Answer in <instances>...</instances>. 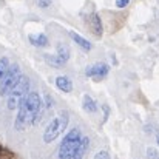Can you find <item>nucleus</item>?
I'll return each instance as SVG.
<instances>
[{
  "instance_id": "nucleus-1",
  "label": "nucleus",
  "mask_w": 159,
  "mask_h": 159,
  "mask_svg": "<svg viewBox=\"0 0 159 159\" xmlns=\"http://www.w3.org/2000/svg\"><path fill=\"white\" fill-rule=\"evenodd\" d=\"M42 108H43V105H42V98L39 96V93L30 91L22 99V102L19 104L17 117H16V122H14L16 130L22 131L28 125L36 124L40 119V116H42Z\"/></svg>"
},
{
  "instance_id": "nucleus-2",
  "label": "nucleus",
  "mask_w": 159,
  "mask_h": 159,
  "mask_svg": "<svg viewBox=\"0 0 159 159\" xmlns=\"http://www.w3.org/2000/svg\"><path fill=\"white\" fill-rule=\"evenodd\" d=\"M80 139H82L80 130H79V128H71V130L65 134V138H63V141H62V144H60L59 158L60 159H74L76 150H77V147H79V144H80Z\"/></svg>"
},
{
  "instance_id": "nucleus-3",
  "label": "nucleus",
  "mask_w": 159,
  "mask_h": 159,
  "mask_svg": "<svg viewBox=\"0 0 159 159\" xmlns=\"http://www.w3.org/2000/svg\"><path fill=\"white\" fill-rule=\"evenodd\" d=\"M28 93H30V79H28L26 76L20 74L17 84L12 87V90H11L9 94L6 96V98H8V102H6L8 108H9V110L19 108V104L22 102V99H23Z\"/></svg>"
},
{
  "instance_id": "nucleus-4",
  "label": "nucleus",
  "mask_w": 159,
  "mask_h": 159,
  "mask_svg": "<svg viewBox=\"0 0 159 159\" xmlns=\"http://www.w3.org/2000/svg\"><path fill=\"white\" fill-rule=\"evenodd\" d=\"M68 113H62L59 116H56L53 120L47 125L45 131H43V142L45 144H51L53 141H56L68 127Z\"/></svg>"
},
{
  "instance_id": "nucleus-5",
  "label": "nucleus",
  "mask_w": 159,
  "mask_h": 159,
  "mask_svg": "<svg viewBox=\"0 0 159 159\" xmlns=\"http://www.w3.org/2000/svg\"><path fill=\"white\" fill-rule=\"evenodd\" d=\"M20 66L19 63H9V68L5 74V77L2 79V84H0V96L6 98L9 94V91L12 90V87L17 84L19 77H20Z\"/></svg>"
},
{
  "instance_id": "nucleus-6",
  "label": "nucleus",
  "mask_w": 159,
  "mask_h": 159,
  "mask_svg": "<svg viewBox=\"0 0 159 159\" xmlns=\"http://www.w3.org/2000/svg\"><path fill=\"white\" fill-rule=\"evenodd\" d=\"M110 73V66L107 65L105 62H98V63H93L90 66H87L85 70V74L87 77L93 79L94 82H101L102 79H105Z\"/></svg>"
},
{
  "instance_id": "nucleus-7",
  "label": "nucleus",
  "mask_w": 159,
  "mask_h": 159,
  "mask_svg": "<svg viewBox=\"0 0 159 159\" xmlns=\"http://www.w3.org/2000/svg\"><path fill=\"white\" fill-rule=\"evenodd\" d=\"M88 25H90L91 33H93L96 37H102L104 28H102V20H101V17H99L98 12H91V14L88 16Z\"/></svg>"
},
{
  "instance_id": "nucleus-8",
  "label": "nucleus",
  "mask_w": 159,
  "mask_h": 159,
  "mask_svg": "<svg viewBox=\"0 0 159 159\" xmlns=\"http://www.w3.org/2000/svg\"><path fill=\"white\" fill-rule=\"evenodd\" d=\"M56 87H57V90H60L63 93H71L73 91V82L66 76H57L56 77Z\"/></svg>"
},
{
  "instance_id": "nucleus-9",
  "label": "nucleus",
  "mask_w": 159,
  "mask_h": 159,
  "mask_svg": "<svg viewBox=\"0 0 159 159\" xmlns=\"http://www.w3.org/2000/svg\"><path fill=\"white\" fill-rule=\"evenodd\" d=\"M28 39H30L31 45H34V47H37V48L48 47V37H47L43 33H40V34H30Z\"/></svg>"
},
{
  "instance_id": "nucleus-10",
  "label": "nucleus",
  "mask_w": 159,
  "mask_h": 159,
  "mask_svg": "<svg viewBox=\"0 0 159 159\" xmlns=\"http://www.w3.org/2000/svg\"><path fill=\"white\" fill-rule=\"evenodd\" d=\"M82 108H84L87 113H96V111H98V104H96V101H94L91 96L85 94L84 99H82Z\"/></svg>"
},
{
  "instance_id": "nucleus-11",
  "label": "nucleus",
  "mask_w": 159,
  "mask_h": 159,
  "mask_svg": "<svg viewBox=\"0 0 159 159\" xmlns=\"http://www.w3.org/2000/svg\"><path fill=\"white\" fill-rule=\"evenodd\" d=\"M88 147H90V139H88L87 136H82L80 144H79V147H77V150H76V156H74V159L84 158L85 153L88 152Z\"/></svg>"
},
{
  "instance_id": "nucleus-12",
  "label": "nucleus",
  "mask_w": 159,
  "mask_h": 159,
  "mask_svg": "<svg viewBox=\"0 0 159 159\" xmlns=\"http://www.w3.org/2000/svg\"><path fill=\"white\" fill-rule=\"evenodd\" d=\"M70 36H71V39L76 42V45H79L84 51H90V50H91V43H90L87 39H84L82 36H79L77 33H71Z\"/></svg>"
},
{
  "instance_id": "nucleus-13",
  "label": "nucleus",
  "mask_w": 159,
  "mask_h": 159,
  "mask_svg": "<svg viewBox=\"0 0 159 159\" xmlns=\"http://www.w3.org/2000/svg\"><path fill=\"white\" fill-rule=\"evenodd\" d=\"M56 56H57L63 63H66V62L70 60V48H68L65 43H59V45H57V50H56Z\"/></svg>"
},
{
  "instance_id": "nucleus-14",
  "label": "nucleus",
  "mask_w": 159,
  "mask_h": 159,
  "mask_svg": "<svg viewBox=\"0 0 159 159\" xmlns=\"http://www.w3.org/2000/svg\"><path fill=\"white\" fill-rule=\"evenodd\" d=\"M45 60H47V63L48 65H51V66H54V68H62L65 63L56 56V54H53V56H50V54H47L45 56Z\"/></svg>"
},
{
  "instance_id": "nucleus-15",
  "label": "nucleus",
  "mask_w": 159,
  "mask_h": 159,
  "mask_svg": "<svg viewBox=\"0 0 159 159\" xmlns=\"http://www.w3.org/2000/svg\"><path fill=\"white\" fill-rule=\"evenodd\" d=\"M8 68H9V59L8 57H2L0 59V84H2V79L5 77Z\"/></svg>"
},
{
  "instance_id": "nucleus-16",
  "label": "nucleus",
  "mask_w": 159,
  "mask_h": 159,
  "mask_svg": "<svg viewBox=\"0 0 159 159\" xmlns=\"http://www.w3.org/2000/svg\"><path fill=\"white\" fill-rule=\"evenodd\" d=\"M94 159H110V153L108 152H99L94 155Z\"/></svg>"
},
{
  "instance_id": "nucleus-17",
  "label": "nucleus",
  "mask_w": 159,
  "mask_h": 159,
  "mask_svg": "<svg viewBox=\"0 0 159 159\" xmlns=\"http://www.w3.org/2000/svg\"><path fill=\"white\" fill-rule=\"evenodd\" d=\"M5 156H12V153L9 150H6L3 145H0V158H5Z\"/></svg>"
},
{
  "instance_id": "nucleus-18",
  "label": "nucleus",
  "mask_w": 159,
  "mask_h": 159,
  "mask_svg": "<svg viewBox=\"0 0 159 159\" xmlns=\"http://www.w3.org/2000/svg\"><path fill=\"white\" fill-rule=\"evenodd\" d=\"M51 2H53V0H37V5H39L40 8H48V6L51 5Z\"/></svg>"
},
{
  "instance_id": "nucleus-19",
  "label": "nucleus",
  "mask_w": 159,
  "mask_h": 159,
  "mask_svg": "<svg viewBox=\"0 0 159 159\" xmlns=\"http://www.w3.org/2000/svg\"><path fill=\"white\" fill-rule=\"evenodd\" d=\"M130 3V0H116V6L117 8H125Z\"/></svg>"
},
{
  "instance_id": "nucleus-20",
  "label": "nucleus",
  "mask_w": 159,
  "mask_h": 159,
  "mask_svg": "<svg viewBox=\"0 0 159 159\" xmlns=\"http://www.w3.org/2000/svg\"><path fill=\"white\" fill-rule=\"evenodd\" d=\"M156 141H158V145H159V133H158V138H156Z\"/></svg>"
}]
</instances>
